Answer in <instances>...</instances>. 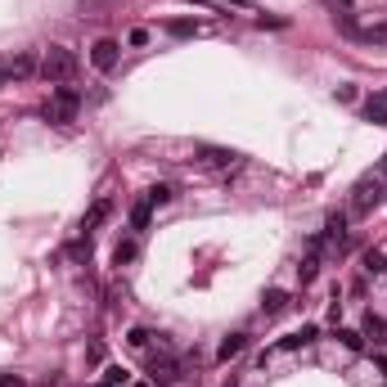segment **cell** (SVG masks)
<instances>
[{
    "label": "cell",
    "instance_id": "obj_23",
    "mask_svg": "<svg viewBox=\"0 0 387 387\" xmlns=\"http://www.w3.org/2000/svg\"><path fill=\"white\" fill-rule=\"evenodd\" d=\"M126 343H131V347H149V329H131Z\"/></svg>",
    "mask_w": 387,
    "mask_h": 387
},
{
    "label": "cell",
    "instance_id": "obj_22",
    "mask_svg": "<svg viewBox=\"0 0 387 387\" xmlns=\"http://www.w3.org/2000/svg\"><path fill=\"white\" fill-rule=\"evenodd\" d=\"M104 383L122 387V383H126V369H122V365H108V369H104Z\"/></svg>",
    "mask_w": 387,
    "mask_h": 387
},
{
    "label": "cell",
    "instance_id": "obj_17",
    "mask_svg": "<svg viewBox=\"0 0 387 387\" xmlns=\"http://www.w3.org/2000/svg\"><path fill=\"white\" fill-rule=\"evenodd\" d=\"M32 72H41V64H36L32 54H23V59H14V68H9V77H32Z\"/></svg>",
    "mask_w": 387,
    "mask_h": 387
},
{
    "label": "cell",
    "instance_id": "obj_29",
    "mask_svg": "<svg viewBox=\"0 0 387 387\" xmlns=\"http://www.w3.org/2000/svg\"><path fill=\"white\" fill-rule=\"evenodd\" d=\"M95 387H113V383H95Z\"/></svg>",
    "mask_w": 387,
    "mask_h": 387
},
{
    "label": "cell",
    "instance_id": "obj_2",
    "mask_svg": "<svg viewBox=\"0 0 387 387\" xmlns=\"http://www.w3.org/2000/svg\"><path fill=\"white\" fill-rule=\"evenodd\" d=\"M41 77L45 81H72L77 77V54L68 50V45H50L41 59Z\"/></svg>",
    "mask_w": 387,
    "mask_h": 387
},
{
    "label": "cell",
    "instance_id": "obj_25",
    "mask_svg": "<svg viewBox=\"0 0 387 387\" xmlns=\"http://www.w3.org/2000/svg\"><path fill=\"white\" fill-rule=\"evenodd\" d=\"M0 387H28V383H23L18 374H5V379H0Z\"/></svg>",
    "mask_w": 387,
    "mask_h": 387
},
{
    "label": "cell",
    "instance_id": "obj_26",
    "mask_svg": "<svg viewBox=\"0 0 387 387\" xmlns=\"http://www.w3.org/2000/svg\"><path fill=\"white\" fill-rule=\"evenodd\" d=\"M374 360H379V369H383V379H387V356L379 352V356H374Z\"/></svg>",
    "mask_w": 387,
    "mask_h": 387
},
{
    "label": "cell",
    "instance_id": "obj_10",
    "mask_svg": "<svg viewBox=\"0 0 387 387\" xmlns=\"http://www.w3.org/2000/svg\"><path fill=\"white\" fill-rule=\"evenodd\" d=\"M360 266H365V275H387V252L383 248H369L365 257H360Z\"/></svg>",
    "mask_w": 387,
    "mask_h": 387
},
{
    "label": "cell",
    "instance_id": "obj_8",
    "mask_svg": "<svg viewBox=\"0 0 387 387\" xmlns=\"http://www.w3.org/2000/svg\"><path fill=\"white\" fill-rule=\"evenodd\" d=\"M244 347H248V338H244V333H230L225 343L216 347V360H221V365H225V360H234L239 352H244Z\"/></svg>",
    "mask_w": 387,
    "mask_h": 387
},
{
    "label": "cell",
    "instance_id": "obj_28",
    "mask_svg": "<svg viewBox=\"0 0 387 387\" xmlns=\"http://www.w3.org/2000/svg\"><path fill=\"white\" fill-rule=\"evenodd\" d=\"M383 180H387V158H383Z\"/></svg>",
    "mask_w": 387,
    "mask_h": 387
},
{
    "label": "cell",
    "instance_id": "obj_3",
    "mask_svg": "<svg viewBox=\"0 0 387 387\" xmlns=\"http://www.w3.org/2000/svg\"><path fill=\"white\" fill-rule=\"evenodd\" d=\"M383 189H387L383 176H360L356 189H352V212H356V216H369V212L383 203Z\"/></svg>",
    "mask_w": 387,
    "mask_h": 387
},
{
    "label": "cell",
    "instance_id": "obj_11",
    "mask_svg": "<svg viewBox=\"0 0 387 387\" xmlns=\"http://www.w3.org/2000/svg\"><path fill=\"white\" fill-rule=\"evenodd\" d=\"M108 208H113V203H108V198H100V203H95V208H90L86 216H81V234H90V230H95V225H100L104 216H108Z\"/></svg>",
    "mask_w": 387,
    "mask_h": 387
},
{
    "label": "cell",
    "instance_id": "obj_15",
    "mask_svg": "<svg viewBox=\"0 0 387 387\" xmlns=\"http://www.w3.org/2000/svg\"><path fill=\"white\" fill-rule=\"evenodd\" d=\"M136 252H140L136 239H122V244L113 248V261H117V266H126V261H136Z\"/></svg>",
    "mask_w": 387,
    "mask_h": 387
},
{
    "label": "cell",
    "instance_id": "obj_21",
    "mask_svg": "<svg viewBox=\"0 0 387 387\" xmlns=\"http://www.w3.org/2000/svg\"><path fill=\"white\" fill-rule=\"evenodd\" d=\"M356 41H369V45H383L387 41V28H360Z\"/></svg>",
    "mask_w": 387,
    "mask_h": 387
},
{
    "label": "cell",
    "instance_id": "obj_27",
    "mask_svg": "<svg viewBox=\"0 0 387 387\" xmlns=\"http://www.w3.org/2000/svg\"><path fill=\"white\" fill-rule=\"evenodd\" d=\"M5 81H14V77H9V68H0V86H5Z\"/></svg>",
    "mask_w": 387,
    "mask_h": 387
},
{
    "label": "cell",
    "instance_id": "obj_6",
    "mask_svg": "<svg viewBox=\"0 0 387 387\" xmlns=\"http://www.w3.org/2000/svg\"><path fill=\"white\" fill-rule=\"evenodd\" d=\"M239 153L234 149H216V144H198V162H208V167H230Z\"/></svg>",
    "mask_w": 387,
    "mask_h": 387
},
{
    "label": "cell",
    "instance_id": "obj_18",
    "mask_svg": "<svg viewBox=\"0 0 387 387\" xmlns=\"http://www.w3.org/2000/svg\"><path fill=\"white\" fill-rule=\"evenodd\" d=\"M338 338H343L347 352H365V333H356V329H338Z\"/></svg>",
    "mask_w": 387,
    "mask_h": 387
},
{
    "label": "cell",
    "instance_id": "obj_24",
    "mask_svg": "<svg viewBox=\"0 0 387 387\" xmlns=\"http://www.w3.org/2000/svg\"><path fill=\"white\" fill-rule=\"evenodd\" d=\"M126 41H131V45H149V32H144V28H136V32L126 36Z\"/></svg>",
    "mask_w": 387,
    "mask_h": 387
},
{
    "label": "cell",
    "instance_id": "obj_31",
    "mask_svg": "<svg viewBox=\"0 0 387 387\" xmlns=\"http://www.w3.org/2000/svg\"><path fill=\"white\" fill-rule=\"evenodd\" d=\"M234 5H244V0H234Z\"/></svg>",
    "mask_w": 387,
    "mask_h": 387
},
{
    "label": "cell",
    "instance_id": "obj_20",
    "mask_svg": "<svg viewBox=\"0 0 387 387\" xmlns=\"http://www.w3.org/2000/svg\"><path fill=\"white\" fill-rule=\"evenodd\" d=\"M167 32H172V36H180V41H185V36H194L198 28H194V23H185V18H172V23H167Z\"/></svg>",
    "mask_w": 387,
    "mask_h": 387
},
{
    "label": "cell",
    "instance_id": "obj_1",
    "mask_svg": "<svg viewBox=\"0 0 387 387\" xmlns=\"http://www.w3.org/2000/svg\"><path fill=\"white\" fill-rule=\"evenodd\" d=\"M77 108H81V90L77 86H54L50 100H45V122L68 126V122H77Z\"/></svg>",
    "mask_w": 387,
    "mask_h": 387
},
{
    "label": "cell",
    "instance_id": "obj_9",
    "mask_svg": "<svg viewBox=\"0 0 387 387\" xmlns=\"http://www.w3.org/2000/svg\"><path fill=\"white\" fill-rule=\"evenodd\" d=\"M365 117H369V122H379V126H387V90L365 100Z\"/></svg>",
    "mask_w": 387,
    "mask_h": 387
},
{
    "label": "cell",
    "instance_id": "obj_4",
    "mask_svg": "<svg viewBox=\"0 0 387 387\" xmlns=\"http://www.w3.org/2000/svg\"><path fill=\"white\" fill-rule=\"evenodd\" d=\"M117 54H122V45H117L113 36H100V41L90 45V64L100 68V72H113L117 68Z\"/></svg>",
    "mask_w": 387,
    "mask_h": 387
},
{
    "label": "cell",
    "instance_id": "obj_19",
    "mask_svg": "<svg viewBox=\"0 0 387 387\" xmlns=\"http://www.w3.org/2000/svg\"><path fill=\"white\" fill-rule=\"evenodd\" d=\"M68 257H72V261H90V239H77V244H68Z\"/></svg>",
    "mask_w": 387,
    "mask_h": 387
},
{
    "label": "cell",
    "instance_id": "obj_5",
    "mask_svg": "<svg viewBox=\"0 0 387 387\" xmlns=\"http://www.w3.org/2000/svg\"><path fill=\"white\" fill-rule=\"evenodd\" d=\"M311 343H320V329H316V324H302L297 333L280 338V347H275V352H297V347H311Z\"/></svg>",
    "mask_w": 387,
    "mask_h": 387
},
{
    "label": "cell",
    "instance_id": "obj_7",
    "mask_svg": "<svg viewBox=\"0 0 387 387\" xmlns=\"http://www.w3.org/2000/svg\"><path fill=\"white\" fill-rule=\"evenodd\" d=\"M288 302H293V297H288L284 288H270V293L261 297V311H266V316H284V311H288Z\"/></svg>",
    "mask_w": 387,
    "mask_h": 387
},
{
    "label": "cell",
    "instance_id": "obj_32",
    "mask_svg": "<svg viewBox=\"0 0 387 387\" xmlns=\"http://www.w3.org/2000/svg\"><path fill=\"white\" fill-rule=\"evenodd\" d=\"M225 387H234V383H225Z\"/></svg>",
    "mask_w": 387,
    "mask_h": 387
},
{
    "label": "cell",
    "instance_id": "obj_30",
    "mask_svg": "<svg viewBox=\"0 0 387 387\" xmlns=\"http://www.w3.org/2000/svg\"><path fill=\"white\" fill-rule=\"evenodd\" d=\"M338 5H352V0H338Z\"/></svg>",
    "mask_w": 387,
    "mask_h": 387
},
{
    "label": "cell",
    "instance_id": "obj_13",
    "mask_svg": "<svg viewBox=\"0 0 387 387\" xmlns=\"http://www.w3.org/2000/svg\"><path fill=\"white\" fill-rule=\"evenodd\" d=\"M297 275H302V284H311V280H316V275H320V252H316V248H311L306 257H302V266H297Z\"/></svg>",
    "mask_w": 387,
    "mask_h": 387
},
{
    "label": "cell",
    "instance_id": "obj_12",
    "mask_svg": "<svg viewBox=\"0 0 387 387\" xmlns=\"http://www.w3.org/2000/svg\"><path fill=\"white\" fill-rule=\"evenodd\" d=\"M149 216H153V203L140 198L136 208H131V230H149Z\"/></svg>",
    "mask_w": 387,
    "mask_h": 387
},
{
    "label": "cell",
    "instance_id": "obj_16",
    "mask_svg": "<svg viewBox=\"0 0 387 387\" xmlns=\"http://www.w3.org/2000/svg\"><path fill=\"white\" fill-rule=\"evenodd\" d=\"M144 198H149L153 208H162V203L176 198V189H172V185H153V189H144Z\"/></svg>",
    "mask_w": 387,
    "mask_h": 387
},
{
    "label": "cell",
    "instance_id": "obj_14",
    "mask_svg": "<svg viewBox=\"0 0 387 387\" xmlns=\"http://www.w3.org/2000/svg\"><path fill=\"white\" fill-rule=\"evenodd\" d=\"M360 333L383 338V333H387V320H383V316H374V311H365V320H360Z\"/></svg>",
    "mask_w": 387,
    "mask_h": 387
}]
</instances>
